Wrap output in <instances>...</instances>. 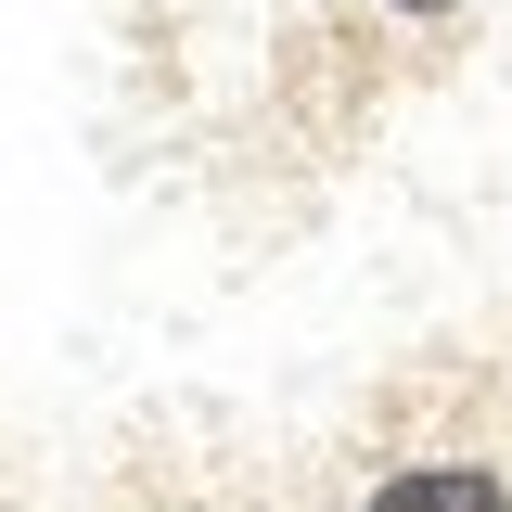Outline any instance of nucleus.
I'll use <instances>...</instances> for the list:
<instances>
[{
	"mask_svg": "<svg viewBox=\"0 0 512 512\" xmlns=\"http://www.w3.org/2000/svg\"><path fill=\"white\" fill-rule=\"evenodd\" d=\"M359 512H512V474H487V461H410Z\"/></svg>",
	"mask_w": 512,
	"mask_h": 512,
	"instance_id": "nucleus-1",
	"label": "nucleus"
},
{
	"mask_svg": "<svg viewBox=\"0 0 512 512\" xmlns=\"http://www.w3.org/2000/svg\"><path fill=\"white\" fill-rule=\"evenodd\" d=\"M384 13H410V26H423V13H461V0H384Z\"/></svg>",
	"mask_w": 512,
	"mask_h": 512,
	"instance_id": "nucleus-2",
	"label": "nucleus"
}]
</instances>
